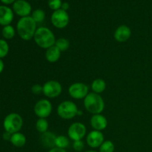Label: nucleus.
<instances>
[{
  "instance_id": "nucleus-1",
  "label": "nucleus",
  "mask_w": 152,
  "mask_h": 152,
  "mask_svg": "<svg viewBox=\"0 0 152 152\" xmlns=\"http://www.w3.org/2000/svg\"><path fill=\"white\" fill-rule=\"evenodd\" d=\"M37 24L31 16L22 17L16 24V31L18 35L25 41L34 39L37 29Z\"/></svg>"
},
{
  "instance_id": "nucleus-2",
  "label": "nucleus",
  "mask_w": 152,
  "mask_h": 152,
  "mask_svg": "<svg viewBox=\"0 0 152 152\" xmlns=\"http://www.w3.org/2000/svg\"><path fill=\"white\" fill-rule=\"evenodd\" d=\"M34 40L38 47L47 50L49 48L54 45L56 39L51 30L47 27L42 26L37 28L34 37Z\"/></svg>"
},
{
  "instance_id": "nucleus-3",
  "label": "nucleus",
  "mask_w": 152,
  "mask_h": 152,
  "mask_svg": "<svg viewBox=\"0 0 152 152\" xmlns=\"http://www.w3.org/2000/svg\"><path fill=\"white\" fill-rule=\"evenodd\" d=\"M83 105L88 112L91 114H102L105 109V101L100 94L89 92L83 99Z\"/></svg>"
},
{
  "instance_id": "nucleus-4",
  "label": "nucleus",
  "mask_w": 152,
  "mask_h": 152,
  "mask_svg": "<svg viewBox=\"0 0 152 152\" xmlns=\"http://www.w3.org/2000/svg\"><path fill=\"white\" fill-rule=\"evenodd\" d=\"M79 108L75 102L71 100H65L60 102L56 108L57 115L61 119L65 120H70L77 116Z\"/></svg>"
},
{
  "instance_id": "nucleus-5",
  "label": "nucleus",
  "mask_w": 152,
  "mask_h": 152,
  "mask_svg": "<svg viewBox=\"0 0 152 152\" xmlns=\"http://www.w3.org/2000/svg\"><path fill=\"white\" fill-rule=\"evenodd\" d=\"M23 119L17 113L7 114L3 121V127L5 132L10 134L19 132L23 126Z\"/></svg>"
},
{
  "instance_id": "nucleus-6",
  "label": "nucleus",
  "mask_w": 152,
  "mask_h": 152,
  "mask_svg": "<svg viewBox=\"0 0 152 152\" xmlns=\"http://www.w3.org/2000/svg\"><path fill=\"white\" fill-rule=\"evenodd\" d=\"M67 134L71 140H81L87 135V128L83 123L75 122L70 125L67 131Z\"/></svg>"
},
{
  "instance_id": "nucleus-7",
  "label": "nucleus",
  "mask_w": 152,
  "mask_h": 152,
  "mask_svg": "<svg viewBox=\"0 0 152 152\" xmlns=\"http://www.w3.org/2000/svg\"><path fill=\"white\" fill-rule=\"evenodd\" d=\"M42 94L48 99H54L61 95L62 86L57 80H48L42 86Z\"/></svg>"
},
{
  "instance_id": "nucleus-8",
  "label": "nucleus",
  "mask_w": 152,
  "mask_h": 152,
  "mask_svg": "<svg viewBox=\"0 0 152 152\" xmlns=\"http://www.w3.org/2000/svg\"><path fill=\"white\" fill-rule=\"evenodd\" d=\"M35 115L38 118H48L53 111V105L48 99H41L37 101L34 107Z\"/></svg>"
},
{
  "instance_id": "nucleus-9",
  "label": "nucleus",
  "mask_w": 152,
  "mask_h": 152,
  "mask_svg": "<svg viewBox=\"0 0 152 152\" xmlns=\"http://www.w3.org/2000/svg\"><path fill=\"white\" fill-rule=\"evenodd\" d=\"M50 22L53 26L57 29H64L69 24V15L68 12L62 9L55 10L50 16Z\"/></svg>"
},
{
  "instance_id": "nucleus-10",
  "label": "nucleus",
  "mask_w": 152,
  "mask_h": 152,
  "mask_svg": "<svg viewBox=\"0 0 152 152\" xmlns=\"http://www.w3.org/2000/svg\"><path fill=\"white\" fill-rule=\"evenodd\" d=\"M69 96L74 99H84L89 94V88L86 83H74L68 87Z\"/></svg>"
},
{
  "instance_id": "nucleus-11",
  "label": "nucleus",
  "mask_w": 152,
  "mask_h": 152,
  "mask_svg": "<svg viewBox=\"0 0 152 152\" xmlns=\"http://www.w3.org/2000/svg\"><path fill=\"white\" fill-rule=\"evenodd\" d=\"M86 143L91 148H99L105 141L104 134L102 132L92 130L86 135Z\"/></svg>"
},
{
  "instance_id": "nucleus-12",
  "label": "nucleus",
  "mask_w": 152,
  "mask_h": 152,
  "mask_svg": "<svg viewBox=\"0 0 152 152\" xmlns=\"http://www.w3.org/2000/svg\"><path fill=\"white\" fill-rule=\"evenodd\" d=\"M31 10V4L26 0H16L13 4V11L21 18L29 16Z\"/></svg>"
},
{
  "instance_id": "nucleus-13",
  "label": "nucleus",
  "mask_w": 152,
  "mask_h": 152,
  "mask_svg": "<svg viewBox=\"0 0 152 152\" xmlns=\"http://www.w3.org/2000/svg\"><path fill=\"white\" fill-rule=\"evenodd\" d=\"M132 37V30L126 25H120L114 33V38L117 42L123 43L127 42Z\"/></svg>"
},
{
  "instance_id": "nucleus-14",
  "label": "nucleus",
  "mask_w": 152,
  "mask_h": 152,
  "mask_svg": "<svg viewBox=\"0 0 152 152\" xmlns=\"http://www.w3.org/2000/svg\"><path fill=\"white\" fill-rule=\"evenodd\" d=\"M90 124L94 130L102 132L108 126V120L102 114H94L91 117Z\"/></svg>"
},
{
  "instance_id": "nucleus-15",
  "label": "nucleus",
  "mask_w": 152,
  "mask_h": 152,
  "mask_svg": "<svg viewBox=\"0 0 152 152\" xmlns=\"http://www.w3.org/2000/svg\"><path fill=\"white\" fill-rule=\"evenodd\" d=\"M13 17L14 14L11 8L5 5H0V25L2 26L10 25Z\"/></svg>"
},
{
  "instance_id": "nucleus-16",
  "label": "nucleus",
  "mask_w": 152,
  "mask_h": 152,
  "mask_svg": "<svg viewBox=\"0 0 152 152\" xmlns=\"http://www.w3.org/2000/svg\"><path fill=\"white\" fill-rule=\"evenodd\" d=\"M56 135L54 133L51 132H45V133L41 134L40 135V142L42 145L44 147L48 148H54L55 146V141H56Z\"/></svg>"
},
{
  "instance_id": "nucleus-17",
  "label": "nucleus",
  "mask_w": 152,
  "mask_h": 152,
  "mask_svg": "<svg viewBox=\"0 0 152 152\" xmlns=\"http://www.w3.org/2000/svg\"><path fill=\"white\" fill-rule=\"evenodd\" d=\"M61 53L62 52L56 46L53 45L46 50L45 56L46 60L48 62H50V63H55V62H56L60 59Z\"/></svg>"
},
{
  "instance_id": "nucleus-18",
  "label": "nucleus",
  "mask_w": 152,
  "mask_h": 152,
  "mask_svg": "<svg viewBox=\"0 0 152 152\" xmlns=\"http://www.w3.org/2000/svg\"><path fill=\"white\" fill-rule=\"evenodd\" d=\"M91 89L94 93L100 94L103 93L106 89V83L103 79H95L94 80L92 81L91 85Z\"/></svg>"
},
{
  "instance_id": "nucleus-19",
  "label": "nucleus",
  "mask_w": 152,
  "mask_h": 152,
  "mask_svg": "<svg viewBox=\"0 0 152 152\" xmlns=\"http://www.w3.org/2000/svg\"><path fill=\"white\" fill-rule=\"evenodd\" d=\"M26 141L27 139L25 134L19 132L14 134H12L10 142H11V144L13 146L17 147V148H21V147H23L25 145Z\"/></svg>"
},
{
  "instance_id": "nucleus-20",
  "label": "nucleus",
  "mask_w": 152,
  "mask_h": 152,
  "mask_svg": "<svg viewBox=\"0 0 152 152\" xmlns=\"http://www.w3.org/2000/svg\"><path fill=\"white\" fill-rule=\"evenodd\" d=\"M70 145V139L68 137L65 135H59L56 136V141H55V146L57 148L65 149Z\"/></svg>"
},
{
  "instance_id": "nucleus-21",
  "label": "nucleus",
  "mask_w": 152,
  "mask_h": 152,
  "mask_svg": "<svg viewBox=\"0 0 152 152\" xmlns=\"http://www.w3.org/2000/svg\"><path fill=\"white\" fill-rule=\"evenodd\" d=\"M36 129L37 132L40 134H43L45 132L48 131L49 128V123L47 119L45 118H39L37 120L35 124Z\"/></svg>"
},
{
  "instance_id": "nucleus-22",
  "label": "nucleus",
  "mask_w": 152,
  "mask_h": 152,
  "mask_svg": "<svg viewBox=\"0 0 152 152\" xmlns=\"http://www.w3.org/2000/svg\"><path fill=\"white\" fill-rule=\"evenodd\" d=\"M55 46L60 50L61 52L66 51L70 48V41L68 39L65 37H61V38L57 39L55 42Z\"/></svg>"
},
{
  "instance_id": "nucleus-23",
  "label": "nucleus",
  "mask_w": 152,
  "mask_h": 152,
  "mask_svg": "<svg viewBox=\"0 0 152 152\" xmlns=\"http://www.w3.org/2000/svg\"><path fill=\"white\" fill-rule=\"evenodd\" d=\"M1 34H2V37H4V39H11L16 35V30L12 25H6V26L3 27Z\"/></svg>"
},
{
  "instance_id": "nucleus-24",
  "label": "nucleus",
  "mask_w": 152,
  "mask_h": 152,
  "mask_svg": "<svg viewBox=\"0 0 152 152\" xmlns=\"http://www.w3.org/2000/svg\"><path fill=\"white\" fill-rule=\"evenodd\" d=\"M31 17L37 23H41L45 19V12L42 9H36L32 12Z\"/></svg>"
},
{
  "instance_id": "nucleus-25",
  "label": "nucleus",
  "mask_w": 152,
  "mask_h": 152,
  "mask_svg": "<svg viewBox=\"0 0 152 152\" xmlns=\"http://www.w3.org/2000/svg\"><path fill=\"white\" fill-rule=\"evenodd\" d=\"M114 144L111 140H105L102 142V145L99 148V152H114Z\"/></svg>"
},
{
  "instance_id": "nucleus-26",
  "label": "nucleus",
  "mask_w": 152,
  "mask_h": 152,
  "mask_svg": "<svg viewBox=\"0 0 152 152\" xmlns=\"http://www.w3.org/2000/svg\"><path fill=\"white\" fill-rule=\"evenodd\" d=\"M9 53V45L5 39H0V59L5 57Z\"/></svg>"
},
{
  "instance_id": "nucleus-27",
  "label": "nucleus",
  "mask_w": 152,
  "mask_h": 152,
  "mask_svg": "<svg viewBox=\"0 0 152 152\" xmlns=\"http://www.w3.org/2000/svg\"><path fill=\"white\" fill-rule=\"evenodd\" d=\"M62 4V0H48V7L53 11L61 9Z\"/></svg>"
},
{
  "instance_id": "nucleus-28",
  "label": "nucleus",
  "mask_w": 152,
  "mask_h": 152,
  "mask_svg": "<svg viewBox=\"0 0 152 152\" xmlns=\"http://www.w3.org/2000/svg\"><path fill=\"white\" fill-rule=\"evenodd\" d=\"M72 147L74 151L80 152L85 148V142H83V140H81L73 141Z\"/></svg>"
},
{
  "instance_id": "nucleus-29",
  "label": "nucleus",
  "mask_w": 152,
  "mask_h": 152,
  "mask_svg": "<svg viewBox=\"0 0 152 152\" xmlns=\"http://www.w3.org/2000/svg\"><path fill=\"white\" fill-rule=\"evenodd\" d=\"M43 87L39 84H35L31 87V92L34 95H39L42 93Z\"/></svg>"
},
{
  "instance_id": "nucleus-30",
  "label": "nucleus",
  "mask_w": 152,
  "mask_h": 152,
  "mask_svg": "<svg viewBox=\"0 0 152 152\" xmlns=\"http://www.w3.org/2000/svg\"><path fill=\"white\" fill-rule=\"evenodd\" d=\"M12 136V134L9 133L7 132H4V134L2 135V137L4 139V140L5 141H10V138H11Z\"/></svg>"
},
{
  "instance_id": "nucleus-31",
  "label": "nucleus",
  "mask_w": 152,
  "mask_h": 152,
  "mask_svg": "<svg viewBox=\"0 0 152 152\" xmlns=\"http://www.w3.org/2000/svg\"><path fill=\"white\" fill-rule=\"evenodd\" d=\"M48 152H67L65 149H62V148H57V147H54V148H51L49 150Z\"/></svg>"
},
{
  "instance_id": "nucleus-32",
  "label": "nucleus",
  "mask_w": 152,
  "mask_h": 152,
  "mask_svg": "<svg viewBox=\"0 0 152 152\" xmlns=\"http://www.w3.org/2000/svg\"><path fill=\"white\" fill-rule=\"evenodd\" d=\"M70 7V4L68 2H62V7H61V9H62V10H65V11H67V10L69 9Z\"/></svg>"
},
{
  "instance_id": "nucleus-33",
  "label": "nucleus",
  "mask_w": 152,
  "mask_h": 152,
  "mask_svg": "<svg viewBox=\"0 0 152 152\" xmlns=\"http://www.w3.org/2000/svg\"><path fill=\"white\" fill-rule=\"evenodd\" d=\"M0 1L5 4H10L12 3H14L16 0H0Z\"/></svg>"
},
{
  "instance_id": "nucleus-34",
  "label": "nucleus",
  "mask_w": 152,
  "mask_h": 152,
  "mask_svg": "<svg viewBox=\"0 0 152 152\" xmlns=\"http://www.w3.org/2000/svg\"><path fill=\"white\" fill-rule=\"evenodd\" d=\"M4 68V62L2 61V59H0V74H1V73H2Z\"/></svg>"
},
{
  "instance_id": "nucleus-35",
  "label": "nucleus",
  "mask_w": 152,
  "mask_h": 152,
  "mask_svg": "<svg viewBox=\"0 0 152 152\" xmlns=\"http://www.w3.org/2000/svg\"><path fill=\"white\" fill-rule=\"evenodd\" d=\"M83 111H82L81 110H80V109H79V111H78V113H77V116L83 115Z\"/></svg>"
},
{
  "instance_id": "nucleus-36",
  "label": "nucleus",
  "mask_w": 152,
  "mask_h": 152,
  "mask_svg": "<svg viewBox=\"0 0 152 152\" xmlns=\"http://www.w3.org/2000/svg\"><path fill=\"white\" fill-rule=\"evenodd\" d=\"M84 152H98V151H94V150H88V151H84Z\"/></svg>"
}]
</instances>
